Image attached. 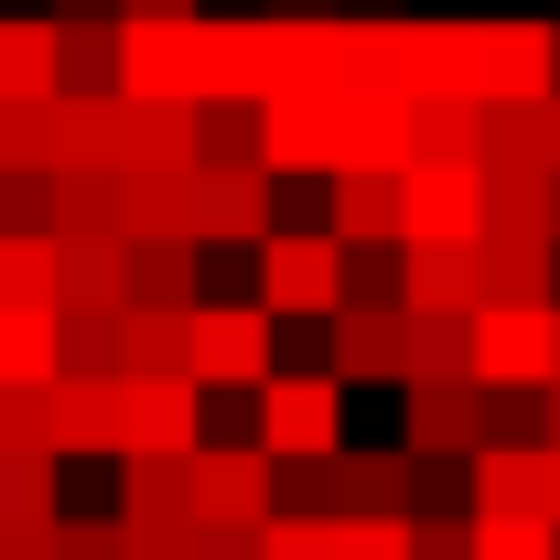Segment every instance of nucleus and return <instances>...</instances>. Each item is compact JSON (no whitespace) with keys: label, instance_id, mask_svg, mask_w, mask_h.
Listing matches in <instances>:
<instances>
[{"label":"nucleus","instance_id":"f257e3e1","mask_svg":"<svg viewBox=\"0 0 560 560\" xmlns=\"http://www.w3.org/2000/svg\"><path fill=\"white\" fill-rule=\"evenodd\" d=\"M119 97H226V22H119Z\"/></svg>","mask_w":560,"mask_h":560},{"label":"nucleus","instance_id":"f03ea898","mask_svg":"<svg viewBox=\"0 0 560 560\" xmlns=\"http://www.w3.org/2000/svg\"><path fill=\"white\" fill-rule=\"evenodd\" d=\"M346 237L335 226H270L259 237V302H270L280 324H324L335 302H346Z\"/></svg>","mask_w":560,"mask_h":560},{"label":"nucleus","instance_id":"7ed1b4c3","mask_svg":"<svg viewBox=\"0 0 560 560\" xmlns=\"http://www.w3.org/2000/svg\"><path fill=\"white\" fill-rule=\"evenodd\" d=\"M259 442L280 464H324L346 442V377L335 366H270L259 377Z\"/></svg>","mask_w":560,"mask_h":560},{"label":"nucleus","instance_id":"20e7f679","mask_svg":"<svg viewBox=\"0 0 560 560\" xmlns=\"http://www.w3.org/2000/svg\"><path fill=\"white\" fill-rule=\"evenodd\" d=\"M560 302H475V377L486 388H550Z\"/></svg>","mask_w":560,"mask_h":560},{"label":"nucleus","instance_id":"39448f33","mask_svg":"<svg viewBox=\"0 0 560 560\" xmlns=\"http://www.w3.org/2000/svg\"><path fill=\"white\" fill-rule=\"evenodd\" d=\"M44 431H55V464H86V453H130V377H75L55 366V388H44Z\"/></svg>","mask_w":560,"mask_h":560},{"label":"nucleus","instance_id":"423d86ee","mask_svg":"<svg viewBox=\"0 0 560 560\" xmlns=\"http://www.w3.org/2000/svg\"><path fill=\"white\" fill-rule=\"evenodd\" d=\"M280 506V453L248 431V442H195V517L215 528H259Z\"/></svg>","mask_w":560,"mask_h":560},{"label":"nucleus","instance_id":"0eeeda50","mask_svg":"<svg viewBox=\"0 0 560 560\" xmlns=\"http://www.w3.org/2000/svg\"><path fill=\"white\" fill-rule=\"evenodd\" d=\"M280 366V313L270 302H195V377L206 388H259Z\"/></svg>","mask_w":560,"mask_h":560},{"label":"nucleus","instance_id":"6e6552de","mask_svg":"<svg viewBox=\"0 0 560 560\" xmlns=\"http://www.w3.org/2000/svg\"><path fill=\"white\" fill-rule=\"evenodd\" d=\"M335 86V75H324ZM324 86H280L259 97V162H270L280 184H324L335 173V97Z\"/></svg>","mask_w":560,"mask_h":560},{"label":"nucleus","instance_id":"1a4fd4ad","mask_svg":"<svg viewBox=\"0 0 560 560\" xmlns=\"http://www.w3.org/2000/svg\"><path fill=\"white\" fill-rule=\"evenodd\" d=\"M399 237H486V162H399Z\"/></svg>","mask_w":560,"mask_h":560},{"label":"nucleus","instance_id":"9d476101","mask_svg":"<svg viewBox=\"0 0 560 560\" xmlns=\"http://www.w3.org/2000/svg\"><path fill=\"white\" fill-rule=\"evenodd\" d=\"M486 431H495L486 377H410V420H399V442H410V453H431V464H464Z\"/></svg>","mask_w":560,"mask_h":560},{"label":"nucleus","instance_id":"9b49d317","mask_svg":"<svg viewBox=\"0 0 560 560\" xmlns=\"http://www.w3.org/2000/svg\"><path fill=\"white\" fill-rule=\"evenodd\" d=\"M130 377V453H195L206 442V377L195 366H119Z\"/></svg>","mask_w":560,"mask_h":560},{"label":"nucleus","instance_id":"f8f14e48","mask_svg":"<svg viewBox=\"0 0 560 560\" xmlns=\"http://www.w3.org/2000/svg\"><path fill=\"white\" fill-rule=\"evenodd\" d=\"M270 162H195V237L206 248H259L270 237Z\"/></svg>","mask_w":560,"mask_h":560},{"label":"nucleus","instance_id":"ddd939ff","mask_svg":"<svg viewBox=\"0 0 560 560\" xmlns=\"http://www.w3.org/2000/svg\"><path fill=\"white\" fill-rule=\"evenodd\" d=\"M399 302H420V313H475L486 302L475 237H399Z\"/></svg>","mask_w":560,"mask_h":560},{"label":"nucleus","instance_id":"4468645a","mask_svg":"<svg viewBox=\"0 0 560 560\" xmlns=\"http://www.w3.org/2000/svg\"><path fill=\"white\" fill-rule=\"evenodd\" d=\"M324 335H335V346H324V366H335V377H399V302H377V291H346V302H335V313H324Z\"/></svg>","mask_w":560,"mask_h":560},{"label":"nucleus","instance_id":"2eb2a0df","mask_svg":"<svg viewBox=\"0 0 560 560\" xmlns=\"http://www.w3.org/2000/svg\"><path fill=\"white\" fill-rule=\"evenodd\" d=\"M324 226L346 248H399V173H377V162L324 173Z\"/></svg>","mask_w":560,"mask_h":560},{"label":"nucleus","instance_id":"dca6fc26","mask_svg":"<svg viewBox=\"0 0 560 560\" xmlns=\"http://www.w3.org/2000/svg\"><path fill=\"white\" fill-rule=\"evenodd\" d=\"M464 506H539L550 517V442H475L464 453Z\"/></svg>","mask_w":560,"mask_h":560},{"label":"nucleus","instance_id":"f3484780","mask_svg":"<svg viewBox=\"0 0 560 560\" xmlns=\"http://www.w3.org/2000/svg\"><path fill=\"white\" fill-rule=\"evenodd\" d=\"M475 259H486V302H560V237L486 226V237H475Z\"/></svg>","mask_w":560,"mask_h":560},{"label":"nucleus","instance_id":"a211bd4d","mask_svg":"<svg viewBox=\"0 0 560 560\" xmlns=\"http://www.w3.org/2000/svg\"><path fill=\"white\" fill-rule=\"evenodd\" d=\"M420 495V453L399 442V453H324V506H410Z\"/></svg>","mask_w":560,"mask_h":560},{"label":"nucleus","instance_id":"6ab92c4d","mask_svg":"<svg viewBox=\"0 0 560 560\" xmlns=\"http://www.w3.org/2000/svg\"><path fill=\"white\" fill-rule=\"evenodd\" d=\"M410 162H486V97L420 86L410 97Z\"/></svg>","mask_w":560,"mask_h":560},{"label":"nucleus","instance_id":"aec40b11","mask_svg":"<svg viewBox=\"0 0 560 560\" xmlns=\"http://www.w3.org/2000/svg\"><path fill=\"white\" fill-rule=\"evenodd\" d=\"M55 226L130 237V162H66V173H55Z\"/></svg>","mask_w":560,"mask_h":560},{"label":"nucleus","instance_id":"412c9836","mask_svg":"<svg viewBox=\"0 0 560 560\" xmlns=\"http://www.w3.org/2000/svg\"><path fill=\"white\" fill-rule=\"evenodd\" d=\"M55 302H130V237L55 226Z\"/></svg>","mask_w":560,"mask_h":560},{"label":"nucleus","instance_id":"4be33fe9","mask_svg":"<svg viewBox=\"0 0 560 560\" xmlns=\"http://www.w3.org/2000/svg\"><path fill=\"white\" fill-rule=\"evenodd\" d=\"M410 377H475V313H420V302H399V388Z\"/></svg>","mask_w":560,"mask_h":560},{"label":"nucleus","instance_id":"5701e85b","mask_svg":"<svg viewBox=\"0 0 560 560\" xmlns=\"http://www.w3.org/2000/svg\"><path fill=\"white\" fill-rule=\"evenodd\" d=\"M119 517L130 528L195 517V453H119Z\"/></svg>","mask_w":560,"mask_h":560},{"label":"nucleus","instance_id":"b1692460","mask_svg":"<svg viewBox=\"0 0 560 560\" xmlns=\"http://www.w3.org/2000/svg\"><path fill=\"white\" fill-rule=\"evenodd\" d=\"M55 366H66L55 302H0V388H55Z\"/></svg>","mask_w":560,"mask_h":560},{"label":"nucleus","instance_id":"393cba45","mask_svg":"<svg viewBox=\"0 0 560 560\" xmlns=\"http://www.w3.org/2000/svg\"><path fill=\"white\" fill-rule=\"evenodd\" d=\"M130 302H206V237H130Z\"/></svg>","mask_w":560,"mask_h":560},{"label":"nucleus","instance_id":"a878e982","mask_svg":"<svg viewBox=\"0 0 560 560\" xmlns=\"http://www.w3.org/2000/svg\"><path fill=\"white\" fill-rule=\"evenodd\" d=\"M0 162H22V173H55V162H66V86L0 97Z\"/></svg>","mask_w":560,"mask_h":560},{"label":"nucleus","instance_id":"bb28decb","mask_svg":"<svg viewBox=\"0 0 560 560\" xmlns=\"http://www.w3.org/2000/svg\"><path fill=\"white\" fill-rule=\"evenodd\" d=\"M55 86H119V11L55 22Z\"/></svg>","mask_w":560,"mask_h":560},{"label":"nucleus","instance_id":"cd10ccee","mask_svg":"<svg viewBox=\"0 0 560 560\" xmlns=\"http://www.w3.org/2000/svg\"><path fill=\"white\" fill-rule=\"evenodd\" d=\"M119 366H195V313H173V302H119Z\"/></svg>","mask_w":560,"mask_h":560},{"label":"nucleus","instance_id":"c85d7f7f","mask_svg":"<svg viewBox=\"0 0 560 560\" xmlns=\"http://www.w3.org/2000/svg\"><path fill=\"white\" fill-rule=\"evenodd\" d=\"M486 226L560 237V226H550V162H486Z\"/></svg>","mask_w":560,"mask_h":560},{"label":"nucleus","instance_id":"c756f323","mask_svg":"<svg viewBox=\"0 0 560 560\" xmlns=\"http://www.w3.org/2000/svg\"><path fill=\"white\" fill-rule=\"evenodd\" d=\"M475 560H560V517H539V506H475Z\"/></svg>","mask_w":560,"mask_h":560},{"label":"nucleus","instance_id":"7c9ffc66","mask_svg":"<svg viewBox=\"0 0 560 560\" xmlns=\"http://www.w3.org/2000/svg\"><path fill=\"white\" fill-rule=\"evenodd\" d=\"M75 377H119V302H55Z\"/></svg>","mask_w":560,"mask_h":560},{"label":"nucleus","instance_id":"2f4dec72","mask_svg":"<svg viewBox=\"0 0 560 560\" xmlns=\"http://www.w3.org/2000/svg\"><path fill=\"white\" fill-rule=\"evenodd\" d=\"M44 86H55V11L0 22V97H44Z\"/></svg>","mask_w":560,"mask_h":560},{"label":"nucleus","instance_id":"473e14b6","mask_svg":"<svg viewBox=\"0 0 560 560\" xmlns=\"http://www.w3.org/2000/svg\"><path fill=\"white\" fill-rule=\"evenodd\" d=\"M335 560H410V506H335Z\"/></svg>","mask_w":560,"mask_h":560},{"label":"nucleus","instance_id":"72a5a7b5","mask_svg":"<svg viewBox=\"0 0 560 560\" xmlns=\"http://www.w3.org/2000/svg\"><path fill=\"white\" fill-rule=\"evenodd\" d=\"M410 560H475V506L464 517H420L410 506Z\"/></svg>","mask_w":560,"mask_h":560},{"label":"nucleus","instance_id":"f704fd0d","mask_svg":"<svg viewBox=\"0 0 560 560\" xmlns=\"http://www.w3.org/2000/svg\"><path fill=\"white\" fill-rule=\"evenodd\" d=\"M130 560H206V517H162V528H130Z\"/></svg>","mask_w":560,"mask_h":560},{"label":"nucleus","instance_id":"c9c22d12","mask_svg":"<svg viewBox=\"0 0 560 560\" xmlns=\"http://www.w3.org/2000/svg\"><path fill=\"white\" fill-rule=\"evenodd\" d=\"M55 560H130V517H66Z\"/></svg>","mask_w":560,"mask_h":560},{"label":"nucleus","instance_id":"e433bc0d","mask_svg":"<svg viewBox=\"0 0 560 560\" xmlns=\"http://www.w3.org/2000/svg\"><path fill=\"white\" fill-rule=\"evenodd\" d=\"M184 11H206V0H119V22H184Z\"/></svg>","mask_w":560,"mask_h":560},{"label":"nucleus","instance_id":"4c0bfd02","mask_svg":"<svg viewBox=\"0 0 560 560\" xmlns=\"http://www.w3.org/2000/svg\"><path fill=\"white\" fill-rule=\"evenodd\" d=\"M539 151H550V173H560V86L539 97Z\"/></svg>","mask_w":560,"mask_h":560},{"label":"nucleus","instance_id":"58836bf2","mask_svg":"<svg viewBox=\"0 0 560 560\" xmlns=\"http://www.w3.org/2000/svg\"><path fill=\"white\" fill-rule=\"evenodd\" d=\"M539 442H560V377L539 388Z\"/></svg>","mask_w":560,"mask_h":560},{"label":"nucleus","instance_id":"ea45409f","mask_svg":"<svg viewBox=\"0 0 560 560\" xmlns=\"http://www.w3.org/2000/svg\"><path fill=\"white\" fill-rule=\"evenodd\" d=\"M75 11H119V0H55V22H75Z\"/></svg>","mask_w":560,"mask_h":560},{"label":"nucleus","instance_id":"a19ab883","mask_svg":"<svg viewBox=\"0 0 560 560\" xmlns=\"http://www.w3.org/2000/svg\"><path fill=\"white\" fill-rule=\"evenodd\" d=\"M550 517H560V442H550Z\"/></svg>","mask_w":560,"mask_h":560},{"label":"nucleus","instance_id":"79ce46f5","mask_svg":"<svg viewBox=\"0 0 560 560\" xmlns=\"http://www.w3.org/2000/svg\"><path fill=\"white\" fill-rule=\"evenodd\" d=\"M270 11H335V0H270Z\"/></svg>","mask_w":560,"mask_h":560},{"label":"nucleus","instance_id":"37998d69","mask_svg":"<svg viewBox=\"0 0 560 560\" xmlns=\"http://www.w3.org/2000/svg\"><path fill=\"white\" fill-rule=\"evenodd\" d=\"M550 226H560V173H550Z\"/></svg>","mask_w":560,"mask_h":560},{"label":"nucleus","instance_id":"c03bdc74","mask_svg":"<svg viewBox=\"0 0 560 560\" xmlns=\"http://www.w3.org/2000/svg\"><path fill=\"white\" fill-rule=\"evenodd\" d=\"M550 44H560V22H550Z\"/></svg>","mask_w":560,"mask_h":560},{"label":"nucleus","instance_id":"a18cd8bd","mask_svg":"<svg viewBox=\"0 0 560 560\" xmlns=\"http://www.w3.org/2000/svg\"><path fill=\"white\" fill-rule=\"evenodd\" d=\"M550 377H560V355H550Z\"/></svg>","mask_w":560,"mask_h":560}]
</instances>
